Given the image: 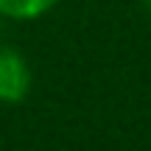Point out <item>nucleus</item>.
Segmentation results:
<instances>
[{
    "label": "nucleus",
    "instance_id": "nucleus-2",
    "mask_svg": "<svg viewBox=\"0 0 151 151\" xmlns=\"http://www.w3.org/2000/svg\"><path fill=\"white\" fill-rule=\"evenodd\" d=\"M59 3L62 0H0V17L25 22V20H37V17L53 11Z\"/></svg>",
    "mask_w": 151,
    "mask_h": 151
},
{
    "label": "nucleus",
    "instance_id": "nucleus-3",
    "mask_svg": "<svg viewBox=\"0 0 151 151\" xmlns=\"http://www.w3.org/2000/svg\"><path fill=\"white\" fill-rule=\"evenodd\" d=\"M140 6H143V9H146L148 14H151V0H140Z\"/></svg>",
    "mask_w": 151,
    "mask_h": 151
},
{
    "label": "nucleus",
    "instance_id": "nucleus-1",
    "mask_svg": "<svg viewBox=\"0 0 151 151\" xmlns=\"http://www.w3.org/2000/svg\"><path fill=\"white\" fill-rule=\"evenodd\" d=\"M31 84L34 73L25 56L11 45H0V104H22Z\"/></svg>",
    "mask_w": 151,
    "mask_h": 151
}]
</instances>
